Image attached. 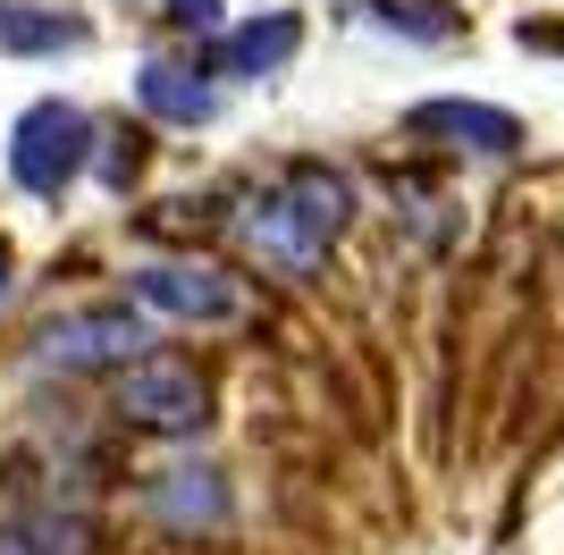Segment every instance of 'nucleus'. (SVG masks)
Instances as JSON below:
<instances>
[{
  "label": "nucleus",
  "instance_id": "nucleus-1",
  "mask_svg": "<svg viewBox=\"0 0 564 555\" xmlns=\"http://www.w3.org/2000/svg\"><path fill=\"white\" fill-rule=\"evenodd\" d=\"M337 228H346V177L321 168V161L279 168V177L261 185V194H245V210H236V244L279 278H312L321 253L337 244Z\"/></svg>",
  "mask_w": 564,
  "mask_h": 555
},
{
  "label": "nucleus",
  "instance_id": "nucleus-2",
  "mask_svg": "<svg viewBox=\"0 0 564 555\" xmlns=\"http://www.w3.org/2000/svg\"><path fill=\"white\" fill-rule=\"evenodd\" d=\"M85 161H94V118L68 110V101H34L18 118V135H9V177L25 194H43V203H59L85 177Z\"/></svg>",
  "mask_w": 564,
  "mask_h": 555
},
{
  "label": "nucleus",
  "instance_id": "nucleus-3",
  "mask_svg": "<svg viewBox=\"0 0 564 555\" xmlns=\"http://www.w3.org/2000/svg\"><path fill=\"white\" fill-rule=\"evenodd\" d=\"M118 421H135V429H161V438H194L203 421H212V388H203V370L194 362H127L118 370Z\"/></svg>",
  "mask_w": 564,
  "mask_h": 555
},
{
  "label": "nucleus",
  "instance_id": "nucleus-4",
  "mask_svg": "<svg viewBox=\"0 0 564 555\" xmlns=\"http://www.w3.org/2000/svg\"><path fill=\"white\" fill-rule=\"evenodd\" d=\"M143 353V320L127 303H101V312H76V320H51L43 328V362L59 370H101V362H135Z\"/></svg>",
  "mask_w": 564,
  "mask_h": 555
},
{
  "label": "nucleus",
  "instance_id": "nucleus-5",
  "mask_svg": "<svg viewBox=\"0 0 564 555\" xmlns=\"http://www.w3.org/2000/svg\"><path fill=\"white\" fill-rule=\"evenodd\" d=\"M135 303L169 312V320H228L236 286L219 270H203V261H152V270H135Z\"/></svg>",
  "mask_w": 564,
  "mask_h": 555
},
{
  "label": "nucleus",
  "instance_id": "nucleus-6",
  "mask_svg": "<svg viewBox=\"0 0 564 555\" xmlns=\"http://www.w3.org/2000/svg\"><path fill=\"white\" fill-rule=\"evenodd\" d=\"M413 135L506 161V152L522 143V118H514V110H489V101H422V110H413Z\"/></svg>",
  "mask_w": 564,
  "mask_h": 555
},
{
  "label": "nucleus",
  "instance_id": "nucleus-7",
  "mask_svg": "<svg viewBox=\"0 0 564 555\" xmlns=\"http://www.w3.org/2000/svg\"><path fill=\"white\" fill-rule=\"evenodd\" d=\"M295 43H304V25L286 18V9H270V18L236 25L228 43H219V76H270V68L295 59Z\"/></svg>",
  "mask_w": 564,
  "mask_h": 555
},
{
  "label": "nucleus",
  "instance_id": "nucleus-8",
  "mask_svg": "<svg viewBox=\"0 0 564 555\" xmlns=\"http://www.w3.org/2000/svg\"><path fill=\"white\" fill-rule=\"evenodd\" d=\"M143 110L169 118V127H203V118L219 110V92L194 68H177V59H152V68H143Z\"/></svg>",
  "mask_w": 564,
  "mask_h": 555
},
{
  "label": "nucleus",
  "instance_id": "nucleus-9",
  "mask_svg": "<svg viewBox=\"0 0 564 555\" xmlns=\"http://www.w3.org/2000/svg\"><path fill=\"white\" fill-rule=\"evenodd\" d=\"M152 505L177 522V531H212L219 513H228V497H219V471H161V488H152Z\"/></svg>",
  "mask_w": 564,
  "mask_h": 555
},
{
  "label": "nucleus",
  "instance_id": "nucleus-10",
  "mask_svg": "<svg viewBox=\"0 0 564 555\" xmlns=\"http://www.w3.org/2000/svg\"><path fill=\"white\" fill-rule=\"evenodd\" d=\"M85 43V25L59 18V9H9L0 0V51H68Z\"/></svg>",
  "mask_w": 564,
  "mask_h": 555
},
{
  "label": "nucleus",
  "instance_id": "nucleus-11",
  "mask_svg": "<svg viewBox=\"0 0 564 555\" xmlns=\"http://www.w3.org/2000/svg\"><path fill=\"white\" fill-rule=\"evenodd\" d=\"M379 25H388V34H413V43H447L464 18H455L447 0H379Z\"/></svg>",
  "mask_w": 564,
  "mask_h": 555
},
{
  "label": "nucleus",
  "instance_id": "nucleus-12",
  "mask_svg": "<svg viewBox=\"0 0 564 555\" xmlns=\"http://www.w3.org/2000/svg\"><path fill=\"white\" fill-rule=\"evenodd\" d=\"M101 168H110V185H127L143 168V135L127 127V135H110V152H101Z\"/></svg>",
  "mask_w": 564,
  "mask_h": 555
},
{
  "label": "nucleus",
  "instance_id": "nucleus-13",
  "mask_svg": "<svg viewBox=\"0 0 564 555\" xmlns=\"http://www.w3.org/2000/svg\"><path fill=\"white\" fill-rule=\"evenodd\" d=\"M169 18L194 25V34H212V25H219V0H169Z\"/></svg>",
  "mask_w": 564,
  "mask_h": 555
},
{
  "label": "nucleus",
  "instance_id": "nucleus-14",
  "mask_svg": "<svg viewBox=\"0 0 564 555\" xmlns=\"http://www.w3.org/2000/svg\"><path fill=\"white\" fill-rule=\"evenodd\" d=\"M522 43H540V51H564V25H522Z\"/></svg>",
  "mask_w": 564,
  "mask_h": 555
},
{
  "label": "nucleus",
  "instance_id": "nucleus-15",
  "mask_svg": "<svg viewBox=\"0 0 564 555\" xmlns=\"http://www.w3.org/2000/svg\"><path fill=\"white\" fill-rule=\"evenodd\" d=\"M0 295H9V244H0Z\"/></svg>",
  "mask_w": 564,
  "mask_h": 555
}]
</instances>
